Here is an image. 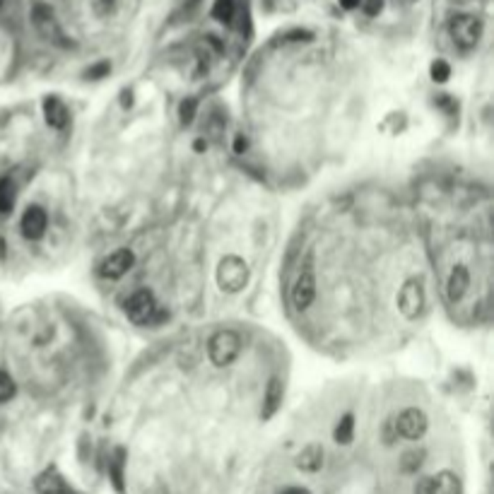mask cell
Segmentation results:
<instances>
[{
    "instance_id": "8",
    "label": "cell",
    "mask_w": 494,
    "mask_h": 494,
    "mask_svg": "<svg viewBox=\"0 0 494 494\" xmlns=\"http://www.w3.org/2000/svg\"><path fill=\"white\" fill-rule=\"evenodd\" d=\"M316 297V280H314V272L312 270H304L299 277H297L294 287H292V304L297 312H307L312 307Z\"/></svg>"
},
{
    "instance_id": "25",
    "label": "cell",
    "mask_w": 494,
    "mask_h": 494,
    "mask_svg": "<svg viewBox=\"0 0 494 494\" xmlns=\"http://www.w3.org/2000/svg\"><path fill=\"white\" fill-rule=\"evenodd\" d=\"M415 494H436V483H434V478H422V480H417Z\"/></svg>"
},
{
    "instance_id": "6",
    "label": "cell",
    "mask_w": 494,
    "mask_h": 494,
    "mask_svg": "<svg viewBox=\"0 0 494 494\" xmlns=\"http://www.w3.org/2000/svg\"><path fill=\"white\" fill-rule=\"evenodd\" d=\"M396 432L405 436V439H420V436L427 432V415L417 408L403 410L396 420Z\"/></svg>"
},
{
    "instance_id": "17",
    "label": "cell",
    "mask_w": 494,
    "mask_h": 494,
    "mask_svg": "<svg viewBox=\"0 0 494 494\" xmlns=\"http://www.w3.org/2000/svg\"><path fill=\"white\" fill-rule=\"evenodd\" d=\"M123 465H125V451L123 448H116L113 458L109 460V473L118 492H123Z\"/></svg>"
},
{
    "instance_id": "15",
    "label": "cell",
    "mask_w": 494,
    "mask_h": 494,
    "mask_svg": "<svg viewBox=\"0 0 494 494\" xmlns=\"http://www.w3.org/2000/svg\"><path fill=\"white\" fill-rule=\"evenodd\" d=\"M280 403H282V384H280V379H270L268 388H265V401H263V417L265 420L275 415V410L280 408Z\"/></svg>"
},
{
    "instance_id": "1",
    "label": "cell",
    "mask_w": 494,
    "mask_h": 494,
    "mask_svg": "<svg viewBox=\"0 0 494 494\" xmlns=\"http://www.w3.org/2000/svg\"><path fill=\"white\" fill-rule=\"evenodd\" d=\"M207 352L215 366H230L242 354V338L234 331H217L207 343Z\"/></svg>"
},
{
    "instance_id": "10",
    "label": "cell",
    "mask_w": 494,
    "mask_h": 494,
    "mask_svg": "<svg viewBox=\"0 0 494 494\" xmlns=\"http://www.w3.org/2000/svg\"><path fill=\"white\" fill-rule=\"evenodd\" d=\"M46 225H48V217H46V212H43V207L31 205L22 215L20 230L27 239H41L43 232H46Z\"/></svg>"
},
{
    "instance_id": "11",
    "label": "cell",
    "mask_w": 494,
    "mask_h": 494,
    "mask_svg": "<svg viewBox=\"0 0 494 494\" xmlns=\"http://www.w3.org/2000/svg\"><path fill=\"white\" fill-rule=\"evenodd\" d=\"M36 492L39 494H73V487L63 480V475L58 470H53V468H48V470H43L39 478H36Z\"/></svg>"
},
{
    "instance_id": "20",
    "label": "cell",
    "mask_w": 494,
    "mask_h": 494,
    "mask_svg": "<svg viewBox=\"0 0 494 494\" xmlns=\"http://www.w3.org/2000/svg\"><path fill=\"white\" fill-rule=\"evenodd\" d=\"M212 17L220 22H232L234 17V0H215Z\"/></svg>"
},
{
    "instance_id": "12",
    "label": "cell",
    "mask_w": 494,
    "mask_h": 494,
    "mask_svg": "<svg viewBox=\"0 0 494 494\" xmlns=\"http://www.w3.org/2000/svg\"><path fill=\"white\" fill-rule=\"evenodd\" d=\"M468 284H470V277H468V270L463 265H456L448 275V282H446V294L451 302H458L460 297L468 292Z\"/></svg>"
},
{
    "instance_id": "21",
    "label": "cell",
    "mask_w": 494,
    "mask_h": 494,
    "mask_svg": "<svg viewBox=\"0 0 494 494\" xmlns=\"http://www.w3.org/2000/svg\"><path fill=\"white\" fill-rule=\"evenodd\" d=\"M422 458H424L422 451H408L401 460V470L403 473H417L422 465Z\"/></svg>"
},
{
    "instance_id": "16",
    "label": "cell",
    "mask_w": 494,
    "mask_h": 494,
    "mask_svg": "<svg viewBox=\"0 0 494 494\" xmlns=\"http://www.w3.org/2000/svg\"><path fill=\"white\" fill-rule=\"evenodd\" d=\"M434 483H436V494H460V480L456 478L453 473H439L434 478Z\"/></svg>"
},
{
    "instance_id": "18",
    "label": "cell",
    "mask_w": 494,
    "mask_h": 494,
    "mask_svg": "<svg viewBox=\"0 0 494 494\" xmlns=\"http://www.w3.org/2000/svg\"><path fill=\"white\" fill-rule=\"evenodd\" d=\"M15 207V183L10 179H0V212L8 215Z\"/></svg>"
},
{
    "instance_id": "28",
    "label": "cell",
    "mask_w": 494,
    "mask_h": 494,
    "mask_svg": "<svg viewBox=\"0 0 494 494\" xmlns=\"http://www.w3.org/2000/svg\"><path fill=\"white\" fill-rule=\"evenodd\" d=\"M246 148H249V143H246V138H244V135H239L237 140H234V152H237V155H244Z\"/></svg>"
},
{
    "instance_id": "9",
    "label": "cell",
    "mask_w": 494,
    "mask_h": 494,
    "mask_svg": "<svg viewBox=\"0 0 494 494\" xmlns=\"http://www.w3.org/2000/svg\"><path fill=\"white\" fill-rule=\"evenodd\" d=\"M133 253L128 249H121V251H113L109 258H104L101 261V268L99 272L104 277H111V280H118V277H123L125 272H128L133 268Z\"/></svg>"
},
{
    "instance_id": "7",
    "label": "cell",
    "mask_w": 494,
    "mask_h": 494,
    "mask_svg": "<svg viewBox=\"0 0 494 494\" xmlns=\"http://www.w3.org/2000/svg\"><path fill=\"white\" fill-rule=\"evenodd\" d=\"M424 307V292H422V284L410 280L405 282V287L401 289V294H398V309H401V314L405 316V319H417V314L422 312Z\"/></svg>"
},
{
    "instance_id": "19",
    "label": "cell",
    "mask_w": 494,
    "mask_h": 494,
    "mask_svg": "<svg viewBox=\"0 0 494 494\" xmlns=\"http://www.w3.org/2000/svg\"><path fill=\"white\" fill-rule=\"evenodd\" d=\"M352 432H354V417L352 415H345L343 420L338 422V427H335V441L338 444H350L352 441Z\"/></svg>"
},
{
    "instance_id": "14",
    "label": "cell",
    "mask_w": 494,
    "mask_h": 494,
    "mask_svg": "<svg viewBox=\"0 0 494 494\" xmlns=\"http://www.w3.org/2000/svg\"><path fill=\"white\" fill-rule=\"evenodd\" d=\"M323 465V448L319 444H309L297 456V468L304 473H316Z\"/></svg>"
},
{
    "instance_id": "31",
    "label": "cell",
    "mask_w": 494,
    "mask_h": 494,
    "mask_svg": "<svg viewBox=\"0 0 494 494\" xmlns=\"http://www.w3.org/2000/svg\"><path fill=\"white\" fill-rule=\"evenodd\" d=\"M3 3H5V0H0V8H3Z\"/></svg>"
},
{
    "instance_id": "30",
    "label": "cell",
    "mask_w": 494,
    "mask_h": 494,
    "mask_svg": "<svg viewBox=\"0 0 494 494\" xmlns=\"http://www.w3.org/2000/svg\"><path fill=\"white\" fill-rule=\"evenodd\" d=\"M340 5H343L345 10H354V8H359V5H362V0H340Z\"/></svg>"
},
{
    "instance_id": "2",
    "label": "cell",
    "mask_w": 494,
    "mask_h": 494,
    "mask_svg": "<svg viewBox=\"0 0 494 494\" xmlns=\"http://www.w3.org/2000/svg\"><path fill=\"white\" fill-rule=\"evenodd\" d=\"M249 282V265L239 256H225L217 265V284L222 292H239Z\"/></svg>"
},
{
    "instance_id": "27",
    "label": "cell",
    "mask_w": 494,
    "mask_h": 494,
    "mask_svg": "<svg viewBox=\"0 0 494 494\" xmlns=\"http://www.w3.org/2000/svg\"><path fill=\"white\" fill-rule=\"evenodd\" d=\"M109 73V63H99L97 68H90L87 71V78H101V75H106Z\"/></svg>"
},
{
    "instance_id": "23",
    "label": "cell",
    "mask_w": 494,
    "mask_h": 494,
    "mask_svg": "<svg viewBox=\"0 0 494 494\" xmlns=\"http://www.w3.org/2000/svg\"><path fill=\"white\" fill-rule=\"evenodd\" d=\"M448 75H451V68H448L446 61H434L432 63V80L434 82H446Z\"/></svg>"
},
{
    "instance_id": "13",
    "label": "cell",
    "mask_w": 494,
    "mask_h": 494,
    "mask_svg": "<svg viewBox=\"0 0 494 494\" xmlns=\"http://www.w3.org/2000/svg\"><path fill=\"white\" fill-rule=\"evenodd\" d=\"M43 116H46V123L51 128H66L68 125V109L61 99L48 97L43 101Z\"/></svg>"
},
{
    "instance_id": "3",
    "label": "cell",
    "mask_w": 494,
    "mask_h": 494,
    "mask_svg": "<svg viewBox=\"0 0 494 494\" xmlns=\"http://www.w3.org/2000/svg\"><path fill=\"white\" fill-rule=\"evenodd\" d=\"M31 22H34L36 31H39V34H41L46 41L58 43V46H68L66 36H63L58 22H56L53 10H51L48 5H43V3L34 5V10H31Z\"/></svg>"
},
{
    "instance_id": "24",
    "label": "cell",
    "mask_w": 494,
    "mask_h": 494,
    "mask_svg": "<svg viewBox=\"0 0 494 494\" xmlns=\"http://www.w3.org/2000/svg\"><path fill=\"white\" fill-rule=\"evenodd\" d=\"M195 99H186V101H181V109H179V113H181V123H191L193 121V116H195Z\"/></svg>"
},
{
    "instance_id": "22",
    "label": "cell",
    "mask_w": 494,
    "mask_h": 494,
    "mask_svg": "<svg viewBox=\"0 0 494 494\" xmlns=\"http://www.w3.org/2000/svg\"><path fill=\"white\" fill-rule=\"evenodd\" d=\"M15 396V381L8 371H0V403H8Z\"/></svg>"
},
{
    "instance_id": "26",
    "label": "cell",
    "mask_w": 494,
    "mask_h": 494,
    "mask_svg": "<svg viewBox=\"0 0 494 494\" xmlns=\"http://www.w3.org/2000/svg\"><path fill=\"white\" fill-rule=\"evenodd\" d=\"M364 3V12L366 15H379V12H381V8H384V0H362Z\"/></svg>"
},
{
    "instance_id": "5",
    "label": "cell",
    "mask_w": 494,
    "mask_h": 494,
    "mask_svg": "<svg viewBox=\"0 0 494 494\" xmlns=\"http://www.w3.org/2000/svg\"><path fill=\"white\" fill-rule=\"evenodd\" d=\"M157 314V302H155V294L150 292V289H138L135 294L128 297V302H125V316L133 321V323H150L152 319H155Z\"/></svg>"
},
{
    "instance_id": "4",
    "label": "cell",
    "mask_w": 494,
    "mask_h": 494,
    "mask_svg": "<svg viewBox=\"0 0 494 494\" xmlns=\"http://www.w3.org/2000/svg\"><path fill=\"white\" fill-rule=\"evenodd\" d=\"M451 36L460 48H473L483 34V22L473 15H456L451 20Z\"/></svg>"
},
{
    "instance_id": "29",
    "label": "cell",
    "mask_w": 494,
    "mask_h": 494,
    "mask_svg": "<svg viewBox=\"0 0 494 494\" xmlns=\"http://www.w3.org/2000/svg\"><path fill=\"white\" fill-rule=\"evenodd\" d=\"M280 494H312L307 487H284Z\"/></svg>"
}]
</instances>
